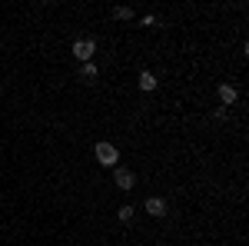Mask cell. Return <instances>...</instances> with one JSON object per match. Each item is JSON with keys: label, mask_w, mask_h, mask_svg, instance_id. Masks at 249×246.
Here are the masks:
<instances>
[{"label": "cell", "mask_w": 249, "mask_h": 246, "mask_svg": "<svg viewBox=\"0 0 249 246\" xmlns=\"http://www.w3.org/2000/svg\"><path fill=\"white\" fill-rule=\"evenodd\" d=\"M93 153H96V163H100V167H110V170H113L116 163H120V150H116L113 143H96Z\"/></svg>", "instance_id": "cell-1"}, {"label": "cell", "mask_w": 249, "mask_h": 246, "mask_svg": "<svg viewBox=\"0 0 249 246\" xmlns=\"http://www.w3.org/2000/svg\"><path fill=\"white\" fill-rule=\"evenodd\" d=\"M93 54H96V43H93V40H77V43H73V57H77L80 63H90Z\"/></svg>", "instance_id": "cell-2"}, {"label": "cell", "mask_w": 249, "mask_h": 246, "mask_svg": "<svg viewBox=\"0 0 249 246\" xmlns=\"http://www.w3.org/2000/svg\"><path fill=\"white\" fill-rule=\"evenodd\" d=\"M113 180H116V187H120V189H133V183H136V176H133V173H130V170H123V167H113Z\"/></svg>", "instance_id": "cell-3"}, {"label": "cell", "mask_w": 249, "mask_h": 246, "mask_svg": "<svg viewBox=\"0 0 249 246\" xmlns=\"http://www.w3.org/2000/svg\"><path fill=\"white\" fill-rule=\"evenodd\" d=\"M146 213H150V216H166V200H160V196H146Z\"/></svg>", "instance_id": "cell-4"}, {"label": "cell", "mask_w": 249, "mask_h": 246, "mask_svg": "<svg viewBox=\"0 0 249 246\" xmlns=\"http://www.w3.org/2000/svg\"><path fill=\"white\" fill-rule=\"evenodd\" d=\"M219 100H223L226 107H232V103L239 100V90H236L232 83H219Z\"/></svg>", "instance_id": "cell-5"}, {"label": "cell", "mask_w": 249, "mask_h": 246, "mask_svg": "<svg viewBox=\"0 0 249 246\" xmlns=\"http://www.w3.org/2000/svg\"><path fill=\"white\" fill-rule=\"evenodd\" d=\"M156 83H160V80H156V76L150 74V70H143V74H140V90H143V94H153V90H156Z\"/></svg>", "instance_id": "cell-6"}, {"label": "cell", "mask_w": 249, "mask_h": 246, "mask_svg": "<svg viewBox=\"0 0 249 246\" xmlns=\"http://www.w3.org/2000/svg\"><path fill=\"white\" fill-rule=\"evenodd\" d=\"M80 76H83V80H96V63H93V60H90V63H83Z\"/></svg>", "instance_id": "cell-7"}, {"label": "cell", "mask_w": 249, "mask_h": 246, "mask_svg": "<svg viewBox=\"0 0 249 246\" xmlns=\"http://www.w3.org/2000/svg\"><path fill=\"white\" fill-rule=\"evenodd\" d=\"M113 17H116V20H133V7H116Z\"/></svg>", "instance_id": "cell-8"}, {"label": "cell", "mask_w": 249, "mask_h": 246, "mask_svg": "<svg viewBox=\"0 0 249 246\" xmlns=\"http://www.w3.org/2000/svg\"><path fill=\"white\" fill-rule=\"evenodd\" d=\"M133 213H136L133 207H120V213H116V216H120L123 223H130V220H133Z\"/></svg>", "instance_id": "cell-9"}, {"label": "cell", "mask_w": 249, "mask_h": 246, "mask_svg": "<svg viewBox=\"0 0 249 246\" xmlns=\"http://www.w3.org/2000/svg\"><path fill=\"white\" fill-rule=\"evenodd\" d=\"M140 23H143V27H156V17H153V14H146V17L140 20Z\"/></svg>", "instance_id": "cell-10"}]
</instances>
